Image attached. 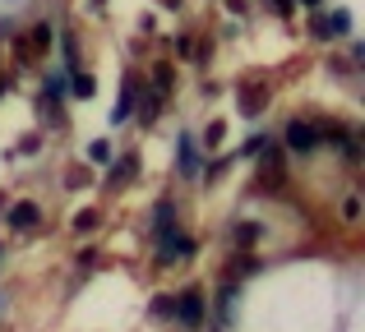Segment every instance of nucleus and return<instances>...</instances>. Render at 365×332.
I'll list each match as a JSON object with an SVG mask.
<instances>
[{
    "label": "nucleus",
    "mask_w": 365,
    "mask_h": 332,
    "mask_svg": "<svg viewBox=\"0 0 365 332\" xmlns=\"http://www.w3.org/2000/svg\"><path fill=\"white\" fill-rule=\"evenodd\" d=\"M158 263L162 268H171V263H180V259H190L195 254V240L190 235H180V231H167V235H158Z\"/></svg>",
    "instance_id": "7ed1b4c3"
},
{
    "label": "nucleus",
    "mask_w": 365,
    "mask_h": 332,
    "mask_svg": "<svg viewBox=\"0 0 365 332\" xmlns=\"http://www.w3.org/2000/svg\"><path fill=\"white\" fill-rule=\"evenodd\" d=\"M250 272H259V259H255V254H241V263H236V277H250Z\"/></svg>",
    "instance_id": "a211bd4d"
},
{
    "label": "nucleus",
    "mask_w": 365,
    "mask_h": 332,
    "mask_svg": "<svg viewBox=\"0 0 365 332\" xmlns=\"http://www.w3.org/2000/svg\"><path fill=\"white\" fill-rule=\"evenodd\" d=\"M273 9L277 14H292V0H273Z\"/></svg>",
    "instance_id": "4be33fe9"
},
{
    "label": "nucleus",
    "mask_w": 365,
    "mask_h": 332,
    "mask_svg": "<svg viewBox=\"0 0 365 332\" xmlns=\"http://www.w3.org/2000/svg\"><path fill=\"white\" fill-rule=\"evenodd\" d=\"M0 217H5V198H0Z\"/></svg>",
    "instance_id": "b1692460"
},
{
    "label": "nucleus",
    "mask_w": 365,
    "mask_h": 332,
    "mask_svg": "<svg viewBox=\"0 0 365 332\" xmlns=\"http://www.w3.org/2000/svg\"><path fill=\"white\" fill-rule=\"evenodd\" d=\"M74 97H93V79L74 70Z\"/></svg>",
    "instance_id": "2eb2a0df"
},
{
    "label": "nucleus",
    "mask_w": 365,
    "mask_h": 332,
    "mask_svg": "<svg viewBox=\"0 0 365 332\" xmlns=\"http://www.w3.org/2000/svg\"><path fill=\"white\" fill-rule=\"evenodd\" d=\"M259 240V226L255 222H241V226H236V245H255Z\"/></svg>",
    "instance_id": "f8f14e48"
},
{
    "label": "nucleus",
    "mask_w": 365,
    "mask_h": 332,
    "mask_svg": "<svg viewBox=\"0 0 365 332\" xmlns=\"http://www.w3.org/2000/svg\"><path fill=\"white\" fill-rule=\"evenodd\" d=\"M74 231H83V235L98 231V213H93V208H88V213H79V217H74Z\"/></svg>",
    "instance_id": "ddd939ff"
},
{
    "label": "nucleus",
    "mask_w": 365,
    "mask_h": 332,
    "mask_svg": "<svg viewBox=\"0 0 365 332\" xmlns=\"http://www.w3.org/2000/svg\"><path fill=\"white\" fill-rule=\"evenodd\" d=\"M61 92H65V74H51V79H46V97H61Z\"/></svg>",
    "instance_id": "6ab92c4d"
},
{
    "label": "nucleus",
    "mask_w": 365,
    "mask_h": 332,
    "mask_svg": "<svg viewBox=\"0 0 365 332\" xmlns=\"http://www.w3.org/2000/svg\"><path fill=\"white\" fill-rule=\"evenodd\" d=\"M51 46V23H37V33H33V51H46Z\"/></svg>",
    "instance_id": "4468645a"
},
{
    "label": "nucleus",
    "mask_w": 365,
    "mask_h": 332,
    "mask_svg": "<svg viewBox=\"0 0 365 332\" xmlns=\"http://www.w3.org/2000/svg\"><path fill=\"white\" fill-rule=\"evenodd\" d=\"M204 144H208V148H217V144H222V125H208V134H204Z\"/></svg>",
    "instance_id": "412c9836"
},
{
    "label": "nucleus",
    "mask_w": 365,
    "mask_h": 332,
    "mask_svg": "<svg viewBox=\"0 0 365 332\" xmlns=\"http://www.w3.org/2000/svg\"><path fill=\"white\" fill-rule=\"evenodd\" d=\"M171 305H176V296H158V300H153V314H158V318H171Z\"/></svg>",
    "instance_id": "dca6fc26"
},
{
    "label": "nucleus",
    "mask_w": 365,
    "mask_h": 332,
    "mask_svg": "<svg viewBox=\"0 0 365 332\" xmlns=\"http://www.w3.org/2000/svg\"><path fill=\"white\" fill-rule=\"evenodd\" d=\"M0 92H5V83H0Z\"/></svg>",
    "instance_id": "a878e982"
},
{
    "label": "nucleus",
    "mask_w": 365,
    "mask_h": 332,
    "mask_svg": "<svg viewBox=\"0 0 365 332\" xmlns=\"http://www.w3.org/2000/svg\"><path fill=\"white\" fill-rule=\"evenodd\" d=\"M93 5H102V0H93Z\"/></svg>",
    "instance_id": "393cba45"
},
{
    "label": "nucleus",
    "mask_w": 365,
    "mask_h": 332,
    "mask_svg": "<svg viewBox=\"0 0 365 332\" xmlns=\"http://www.w3.org/2000/svg\"><path fill=\"white\" fill-rule=\"evenodd\" d=\"M61 51H65V65H79V42H74V33H65V42H61Z\"/></svg>",
    "instance_id": "9b49d317"
},
{
    "label": "nucleus",
    "mask_w": 365,
    "mask_h": 332,
    "mask_svg": "<svg viewBox=\"0 0 365 332\" xmlns=\"http://www.w3.org/2000/svg\"><path fill=\"white\" fill-rule=\"evenodd\" d=\"M241 148H245L250 157H259V153H268V139H264V134H255V139H245Z\"/></svg>",
    "instance_id": "f3484780"
},
{
    "label": "nucleus",
    "mask_w": 365,
    "mask_h": 332,
    "mask_svg": "<svg viewBox=\"0 0 365 332\" xmlns=\"http://www.w3.org/2000/svg\"><path fill=\"white\" fill-rule=\"evenodd\" d=\"M88 162L93 166H107L111 162V139H93V144H88Z\"/></svg>",
    "instance_id": "9d476101"
},
{
    "label": "nucleus",
    "mask_w": 365,
    "mask_h": 332,
    "mask_svg": "<svg viewBox=\"0 0 365 332\" xmlns=\"http://www.w3.org/2000/svg\"><path fill=\"white\" fill-rule=\"evenodd\" d=\"M282 139L296 157H310V153H319V144H324V125H314V120H292Z\"/></svg>",
    "instance_id": "f257e3e1"
},
{
    "label": "nucleus",
    "mask_w": 365,
    "mask_h": 332,
    "mask_svg": "<svg viewBox=\"0 0 365 332\" xmlns=\"http://www.w3.org/2000/svg\"><path fill=\"white\" fill-rule=\"evenodd\" d=\"M301 5H305V9H319V5H324V0H301Z\"/></svg>",
    "instance_id": "5701e85b"
},
{
    "label": "nucleus",
    "mask_w": 365,
    "mask_h": 332,
    "mask_svg": "<svg viewBox=\"0 0 365 332\" xmlns=\"http://www.w3.org/2000/svg\"><path fill=\"white\" fill-rule=\"evenodd\" d=\"M171 318H176L180 328H204V291H180L176 305H171Z\"/></svg>",
    "instance_id": "f03ea898"
},
{
    "label": "nucleus",
    "mask_w": 365,
    "mask_h": 332,
    "mask_svg": "<svg viewBox=\"0 0 365 332\" xmlns=\"http://www.w3.org/2000/svg\"><path fill=\"white\" fill-rule=\"evenodd\" d=\"M342 217H347V222H361V198H347V203H342Z\"/></svg>",
    "instance_id": "aec40b11"
},
{
    "label": "nucleus",
    "mask_w": 365,
    "mask_h": 332,
    "mask_svg": "<svg viewBox=\"0 0 365 332\" xmlns=\"http://www.w3.org/2000/svg\"><path fill=\"white\" fill-rule=\"evenodd\" d=\"M107 185L111 189H120V185H130V176H134V157H120V162H107Z\"/></svg>",
    "instance_id": "1a4fd4ad"
},
{
    "label": "nucleus",
    "mask_w": 365,
    "mask_h": 332,
    "mask_svg": "<svg viewBox=\"0 0 365 332\" xmlns=\"http://www.w3.org/2000/svg\"><path fill=\"white\" fill-rule=\"evenodd\" d=\"M134 92H139V79L130 74V79H125V88H120V102H116V111H111V120H116V125L134 116Z\"/></svg>",
    "instance_id": "39448f33"
},
{
    "label": "nucleus",
    "mask_w": 365,
    "mask_h": 332,
    "mask_svg": "<svg viewBox=\"0 0 365 332\" xmlns=\"http://www.w3.org/2000/svg\"><path fill=\"white\" fill-rule=\"evenodd\" d=\"M176 166L185 171V176H195V166H199V148H195L190 134H180V144H176Z\"/></svg>",
    "instance_id": "423d86ee"
},
{
    "label": "nucleus",
    "mask_w": 365,
    "mask_h": 332,
    "mask_svg": "<svg viewBox=\"0 0 365 332\" xmlns=\"http://www.w3.org/2000/svg\"><path fill=\"white\" fill-rule=\"evenodd\" d=\"M351 33V14L347 9H333L329 18H324V42H329V37H347Z\"/></svg>",
    "instance_id": "6e6552de"
},
{
    "label": "nucleus",
    "mask_w": 365,
    "mask_h": 332,
    "mask_svg": "<svg viewBox=\"0 0 365 332\" xmlns=\"http://www.w3.org/2000/svg\"><path fill=\"white\" fill-rule=\"evenodd\" d=\"M153 231H158V235L176 231V203H171V198H162V203L153 208Z\"/></svg>",
    "instance_id": "0eeeda50"
},
{
    "label": "nucleus",
    "mask_w": 365,
    "mask_h": 332,
    "mask_svg": "<svg viewBox=\"0 0 365 332\" xmlns=\"http://www.w3.org/2000/svg\"><path fill=\"white\" fill-rule=\"evenodd\" d=\"M5 222L14 226V231H33V226L42 222V213H37V203H14V208L5 213Z\"/></svg>",
    "instance_id": "20e7f679"
}]
</instances>
